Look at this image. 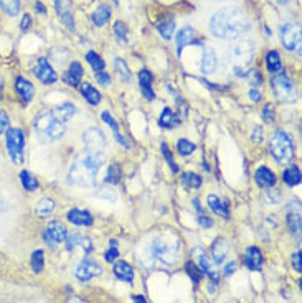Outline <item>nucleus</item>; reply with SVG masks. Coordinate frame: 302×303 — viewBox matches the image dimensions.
<instances>
[{
  "label": "nucleus",
  "mask_w": 302,
  "mask_h": 303,
  "mask_svg": "<svg viewBox=\"0 0 302 303\" xmlns=\"http://www.w3.org/2000/svg\"><path fill=\"white\" fill-rule=\"evenodd\" d=\"M251 28V21L240 9L218 10L210 20V32L220 40H236Z\"/></svg>",
  "instance_id": "1"
},
{
  "label": "nucleus",
  "mask_w": 302,
  "mask_h": 303,
  "mask_svg": "<svg viewBox=\"0 0 302 303\" xmlns=\"http://www.w3.org/2000/svg\"><path fill=\"white\" fill-rule=\"evenodd\" d=\"M106 164L104 153L84 152L81 157L70 167L68 181L79 188H91L96 184L98 173Z\"/></svg>",
  "instance_id": "2"
},
{
  "label": "nucleus",
  "mask_w": 302,
  "mask_h": 303,
  "mask_svg": "<svg viewBox=\"0 0 302 303\" xmlns=\"http://www.w3.org/2000/svg\"><path fill=\"white\" fill-rule=\"evenodd\" d=\"M33 127H35V134L41 144L58 142L66 134V125L58 121L51 110H41V112L36 114Z\"/></svg>",
  "instance_id": "3"
},
{
  "label": "nucleus",
  "mask_w": 302,
  "mask_h": 303,
  "mask_svg": "<svg viewBox=\"0 0 302 303\" xmlns=\"http://www.w3.org/2000/svg\"><path fill=\"white\" fill-rule=\"evenodd\" d=\"M254 53L256 48L253 40H240L233 43L226 53V61L233 68L234 75L240 78L246 75L248 68L254 60Z\"/></svg>",
  "instance_id": "4"
},
{
  "label": "nucleus",
  "mask_w": 302,
  "mask_h": 303,
  "mask_svg": "<svg viewBox=\"0 0 302 303\" xmlns=\"http://www.w3.org/2000/svg\"><path fill=\"white\" fill-rule=\"evenodd\" d=\"M269 152L277 164H287L294 157V138L284 130H276L269 140Z\"/></svg>",
  "instance_id": "5"
},
{
  "label": "nucleus",
  "mask_w": 302,
  "mask_h": 303,
  "mask_svg": "<svg viewBox=\"0 0 302 303\" xmlns=\"http://www.w3.org/2000/svg\"><path fill=\"white\" fill-rule=\"evenodd\" d=\"M271 86H272V92H274L277 101L286 102V104H294V102H297L299 92L296 89V86H294V83L289 79V76L286 75L284 69L277 71L271 76Z\"/></svg>",
  "instance_id": "6"
},
{
  "label": "nucleus",
  "mask_w": 302,
  "mask_h": 303,
  "mask_svg": "<svg viewBox=\"0 0 302 303\" xmlns=\"http://www.w3.org/2000/svg\"><path fill=\"white\" fill-rule=\"evenodd\" d=\"M150 255L156 257L157 261L164 262L167 265H172L177 262L180 255V244L175 241H168L165 238H156L149 246Z\"/></svg>",
  "instance_id": "7"
},
{
  "label": "nucleus",
  "mask_w": 302,
  "mask_h": 303,
  "mask_svg": "<svg viewBox=\"0 0 302 303\" xmlns=\"http://www.w3.org/2000/svg\"><path fill=\"white\" fill-rule=\"evenodd\" d=\"M5 147L12 161L15 165L24 164V149H25V134L21 129H9L5 135Z\"/></svg>",
  "instance_id": "8"
},
{
  "label": "nucleus",
  "mask_w": 302,
  "mask_h": 303,
  "mask_svg": "<svg viewBox=\"0 0 302 303\" xmlns=\"http://www.w3.org/2000/svg\"><path fill=\"white\" fill-rule=\"evenodd\" d=\"M84 152L91 153H104L106 149V135L99 127H91L83 134Z\"/></svg>",
  "instance_id": "9"
},
{
  "label": "nucleus",
  "mask_w": 302,
  "mask_h": 303,
  "mask_svg": "<svg viewBox=\"0 0 302 303\" xmlns=\"http://www.w3.org/2000/svg\"><path fill=\"white\" fill-rule=\"evenodd\" d=\"M281 43L286 50H294L300 46V25L296 21H287L279 28Z\"/></svg>",
  "instance_id": "10"
},
{
  "label": "nucleus",
  "mask_w": 302,
  "mask_h": 303,
  "mask_svg": "<svg viewBox=\"0 0 302 303\" xmlns=\"http://www.w3.org/2000/svg\"><path fill=\"white\" fill-rule=\"evenodd\" d=\"M101 272H102L101 265L96 261H93V259L86 257L78 264V267L75 270V275H76V278L79 280V282H90L91 278L101 275Z\"/></svg>",
  "instance_id": "11"
},
{
  "label": "nucleus",
  "mask_w": 302,
  "mask_h": 303,
  "mask_svg": "<svg viewBox=\"0 0 302 303\" xmlns=\"http://www.w3.org/2000/svg\"><path fill=\"white\" fill-rule=\"evenodd\" d=\"M191 255H195V261L198 264V269H200V272L203 273V275L207 273V275L211 278L213 284H218L220 282L218 270H215V265H213V262L210 261V257L205 254V250L200 249V247H195L193 250H191Z\"/></svg>",
  "instance_id": "12"
},
{
  "label": "nucleus",
  "mask_w": 302,
  "mask_h": 303,
  "mask_svg": "<svg viewBox=\"0 0 302 303\" xmlns=\"http://www.w3.org/2000/svg\"><path fill=\"white\" fill-rule=\"evenodd\" d=\"M66 236H68V229H66L64 224H61L60 221H51L45 227V231H43V239H45L47 244H50L51 247L63 242L66 239Z\"/></svg>",
  "instance_id": "13"
},
{
  "label": "nucleus",
  "mask_w": 302,
  "mask_h": 303,
  "mask_svg": "<svg viewBox=\"0 0 302 303\" xmlns=\"http://www.w3.org/2000/svg\"><path fill=\"white\" fill-rule=\"evenodd\" d=\"M33 73L43 84H53L58 81V75L55 73V69L51 68V64L48 63V60H45V58H40V60L36 61Z\"/></svg>",
  "instance_id": "14"
},
{
  "label": "nucleus",
  "mask_w": 302,
  "mask_h": 303,
  "mask_svg": "<svg viewBox=\"0 0 302 303\" xmlns=\"http://www.w3.org/2000/svg\"><path fill=\"white\" fill-rule=\"evenodd\" d=\"M64 241H66V249H68V250H78V249H81L86 254H90L91 250H93L91 239L90 238H84V236H81L78 232L68 234Z\"/></svg>",
  "instance_id": "15"
},
{
  "label": "nucleus",
  "mask_w": 302,
  "mask_h": 303,
  "mask_svg": "<svg viewBox=\"0 0 302 303\" xmlns=\"http://www.w3.org/2000/svg\"><path fill=\"white\" fill-rule=\"evenodd\" d=\"M287 211V226H289L291 232L299 234L300 232V206H299V199H292V201L286 206Z\"/></svg>",
  "instance_id": "16"
},
{
  "label": "nucleus",
  "mask_w": 302,
  "mask_h": 303,
  "mask_svg": "<svg viewBox=\"0 0 302 303\" xmlns=\"http://www.w3.org/2000/svg\"><path fill=\"white\" fill-rule=\"evenodd\" d=\"M228 254H230V244H228V241L225 238L215 239V242H213V246H211L213 262H215L217 265H222L226 261Z\"/></svg>",
  "instance_id": "17"
},
{
  "label": "nucleus",
  "mask_w": 302,
  "mask_h": 303,
  "mask_svg": "<svg viewBox=\"0 0 302 303\" xmlns=\"http://www.w3.org/2000/svg\"><path fill=\"white\" fill-rule=\"evenodd\" d=\"M218 66V56L215 53V50L210 46L203 48V55H202V63H200V69L203 75H211L215 73Z\"/></svg>",
  "instance_id": "18"
},
{
  "label": "nucleus",
  "mask_w": 302,
  "mask_h": 303,
  "mask_svg": "<svg viewBox=\"0 0 302 303\" xmlns=\"http://www.w3.org/2000/svg\"><path fill=\"white\" fill-rule=\"evenodd\" d=\"M254 181L261 188H272L276 184V175L268 167H260L254 173Z\"/></svg>",
  "instance_id": "19"
},
{
  "label": "nucleus",
  "mask_w": 302,
  "mask_h": 303,
  "mask_svg": "<svg viewBox=\"0 0 302 303\" xmlns=\"http://www.w3.org/2000/svg\"><path fill=\"white\" fill-rule=\"evenodd\" d=\"M66 218H68L70 223L76 224V226H91L94 223V218L90 211L86 209H71L66 214Z\"/></svg>",
  "instance_id": "20"
},
{
  "label": "nucleus",
  "mask_w": 302,
  "mask_h": 303,
  "mask_svg": "<svg viewBox=\"0 0 302 303\" xmlns=\"http://www.w3.org/2000/svg\"><path fill=\"white\" fill-rule=\"evenodd\" d=\"M15 91L18 92L21 101H24V104H28V102H30L33 99V96H35L33 84L30 83V81H27L25 78H21V76L15 79Z\"/></svg>",
  "instance_id": "21"
},
{
  "label": "nucleus",
  "mask_w": 302,
  "mask_h": 303,
  "mask_svg": "<svg viewBox=\"0 0 302 303\" xmlns=\"http://www.w3.org/2000/svg\"><path fill=\"white\" fill-rule=\"evenodd\" d=\"M245 265L251 270L257 272L263 265V252L257 247H248L245 254Z\"/></svg>",
  "instance_id": "22"
},
{
  "label": "nucleus",
  "mask_w": 302,
  "mask_h": 303,
  "mask_svg": "<svg viewBox=\"0 0 302 303\" xmlns=\"http://www.w3.org/2000/svg\"><path fill=\"white\" fill-rule=\"evenodd\" d=\"M152 81H154V76H152L150 71L142 69L141 73H139V84H141V91H142L144 98L147 101L156 99V92L152 91Z\"/></svg>",
  "instance_id": "23"
},
{
  "label": "nucleus",
  "mask_w": 302,
  "mask_h": 303,
  "mask_svg": "<svg viewBox=\"0 0 302 303\" xmlns=\"http://www.w3.org/2000/svg\"><path fill=\"white\" fill-rule=\"evenodd\" d=\"M193 38H195L193 27L185 25V27L180 28L179 33H177V53H179V56L182 55L183 48H185L187 45H190V43L193 41Z\"/></svg>",
  "instance_id": "24"
},
{
  "label": "nucleus",
  "mask_w": 302,
  "mask_h": 303,
  "mask_svg": "<svg viewBox=\"0 0 302 303\" xmlns=\"http://www.w3.org/2000/svg\"><path fill=\"white\" fill-rule=\"evenodd\" d=\"M83 75H84L83 66H81L78 61H73V63L70 64V69L64 73L63 79H64V83L68 84V86L76 87V86L81 83V78H83Z\"/></svg>",
  "instance_id": "25"
},
{
  "label": "nucleus",
  "mask_w": 302,
  "mask_h": 303,
  "mask_svg": "<svg viewBox=\"0 0 302 303\" xmlns=\"http://www.w3.org/2000/svg\"><path fill=\"white\" fill-rule=\"evenodd\" d=\"M51 112H53V115L58 121L66 124L70 119H73V115L76 114V106L71 104V102H63V104L51 109Z\"/></svg>",
  "instance_id": "26"
},
{
  "label": "nucleus",
  "mask_w": 302,
  "mask_h": 303,
  "mask_svg": "<svg viewBox=\"0 0 302 303\" xmlns=\"http://www.w3.org/2000/svg\"><path fill=\"white\" fill-rule=\"evenodd\" d=\"M114 275L119 280H122V282H127V284L134 282V269L131 267V264L124 261L114 264Z\"/></svg>",
  "instance_id": "27"
},
{
  "label": "nucleus",
  "mask_w": 302,
  "mask_h": 303,
  "mask_svg": "<svg viewBox=\"0 0 302 303\" xmlns=\"http://www.w3.org/2000/svg\"><path fill=\"white\" fill-rule=\"evenodd\" d=\"M207 201H208V206H210V209L213 213L220 214V216H223L225 219H230V204H228L226 201L220 199L215 195H210Z\"/></svg>",
  "instance_id": "28"
},
{
  "label": "nucleus",
  "mask_w": 302,
  "mask_h": 303,
  "mask_svg": "<svg viewBox=\"0 0 302 303\" xmlns=\"http://www.w3.org/2000/svg\"><path fill=\"white\" fill-rule=\"evenodd\" d=\"M91 20L96 27H104L109 20H111V7H107L106 4H101L98 9L93 12Z\"/></svg>",
  "instance_id": "29"
},
{
  "label": "nucleus",
  "mask_w": 302,
  "mask_h": 303,
  "mask_svg": "<svg viewBox=\"0 0 302 303\" xmlns=\"http://www.w3.org/2000/svg\"><path fill=\"white\" fill-rule=\"evenodd\" d=\"M179 124H180V119L177 117V114L170 107H165L164 110H162V114L159 117V125L162 129H174Z\"/></svg>",
  "instance_id": "30"
},
{
  "label": "nucleus",
  "mask_w": 302,
  "mask_h": 303,
  "mask_svg": "<svg viewBox=\"0 0 302 303\" xmlns=\"http://www.w3.org/2000/svg\"><path fill=\"white\" fill-rule=\"evenodd\" d=\"M81 94H83V98L90 102L91 106H98L101 102V92L90 83L81 84Z\"/></svg>",
  "instance_id": "31"
},
{
  "label": "nucleus",
  "mask_w": 302,
  "mask_h": 303,
  "mask_svg": "<svg viewBox=\"0 0 302 303\" xmlns=\"http://www.w3.org/2000/svg\"><path fill=\"white\" fill-rule=\"evenodd\" d=\"M283 181L287 184V187H297L300 183V170L296 165H291L284 170L283 173Z\"/></svg>",
  "instance_id": "32"
},
{
  "label": "nucleus",
  "mask_w": 302,
  "mask_h": 303,
  "mask_svg": "<svg viewBox=\"0 0 302 303\" xmlns=\"http://www.w3.org/2000/svg\"><path fill=\"white\" fill-rule=\"evenodd\" d=\"M55 209V201L51 198H41L38 203H36V208L35 213L38 214L40 218H47L50 216L51 213Z\"/></svg>",
  "instance_id": "33"
},
{
  "label": "nucleus",
  "mask_w": 302,
  "mask_h": 303,
  "mask_svg": "<svg viewBox=\"0 0 302 303\" xmlns=\"http://www.w3.org/2000/svg\"><path fill=\"white\" fill-rule=\"evenodd\" d=\"M266 68L271 75H274V73L281 71L283 69V63H281V56H279L277 51H269L266 55Z\"/></svg>",
  "instance_id": "34"
},
{
  "label": "nucleus",
  "mask_w": 302,
  "mask_h": 303,
  "mask_svg": "<svg viewBox=\"0 0 302 303\" xmlns=\"http://www.w3.org/2000/svg\"><path fill=\"white\" fill-rule=\"evenodd\" d=\"M102 121H104L107 125H109V127H111L113 129V132H114V134H116V138H117V142H119V144H122L124 147H131L129 145V142H127V140H124V137L119 134V125H117V122H116V119H113V117H111V114H109L107 112V110H104V112H102Z\"/></svg>",
  "instance_id": "35"
},
{
  "label": "nucleus",
  "mask_w": 302,
  "mask_h": 303,
  "mask_svg": "<svg viewBox=\"0 0 302 303\" xmlns=\"http://www.w3.org/2000/svg\"><path fill=\"white\" fill-rule=\"evenodd\" d=\"M0 7L9 17H15L21 9V0H0Z\"/></svg>",
  "instance_id": "36"
},
{
  "label": "nucleus",
  "mask_w": 302,
  "mask_h": 303,
  "mask_svg": "<svg viewBox=\"0 0 302 303\" xmlns=\"http://www.w3.org/2000/svg\"><path fill=\"white\" fill-rule=\"evenodd\" d=\"M86 61L91 64V68L94 69V73L104 71V68H106L104 60H102L98 53H94V51H88V53H86Z\"/></svg>",
  "instance_id": "37"
},
{
  "label": "nucleus",
  "mask_w": 302,
  "mask_h": 303,
  "mask_svg": "<svg viewBox=\"0 0 302 303\" xmlns=\"http://www.w3.org/2000/svg\"><path fill=\"white\" fill-rule=\"evenodd\" d=\"M182 183L185 184L187 188H191V190H197L202 187V176L197 175V173H191V172H187L182 175Z\"/></svg>",
  "instance_id": "38"
},
{
  "label": "nucleus",
  "mask_w": 302,
  "mask_h": 303,
  "mask_svg": "<svg viewBox=\"0 0 302 303\" xmlns=\"http://www.w3.org/2000/svg\"><path fill=\"white\" fill-rule=\"evenodd\" d=\"M20 181H21V184H24V188L27 191H35L36 188H38V181H36L35 176L30 172H27V170L20 172Z\"/></svg>",
  "instance_id": "39"
},
{
  "label": "nucleus",
  "mask_w": 302,
  "mask_h": 303,
  "mask_svg": "<svg viewBox=\"0 0 302 303\" xmlns=\"http://www.w3.org/2000/svg\"><path fill=\"white\" fill-rule=\"evenodd\" d=\"M177 150H179V153L182 155V157H188V155H191L197 150V147H195V144H191L190 140L180 138L179 142H177Z\"/></svg>",
  "instance_id": "40"
},
{
  "label": "nucleus",
  "mask_w": 302,
  "mask_h": 303,
  "mask_svg": "<svg viewBox=\"0 0 302 303\" xmlns=\"http://www.w3.org/2000/svg\"><path fill=\"white\" fill-rule=\"evenodd\" d=\"M114 68H116V71H117V75H119L122 79L131 81V78H132L131 69H129V66L126 64V61H124L122 58H116V61H114Z\"/></svg>",
  "instance_id": "41"
},
{
  "label": "nucleus",
  "mask_w": 302,
  "mask_h": 303,
  "mask_svg": "<svg viewBox=\"0 0 302 303\" xmlns=\"http://www.w3.org/2000/svg\"><path fill=\"white\" fill-rule=\"evenodd\" d=\"M122 178V172H121V167L117 164H113L107 170V175H106V181L111 183V184H117Z\"/></svg>",
  "instance_id": "42"
},
{
  "label": "nucleus",
  "mask_w": 302,
  "mask_h": 303,
  "mask_svg": "<svg viewBox=\"0 0 302 303\" xmlns=\"http://www.w3.org/2000/svg\"><path fill=\"white\" fill-rule=\"evenodd\" d=\"M157 30H159V33H160L162 38L170 40L172 36H174V32H175V21H174V20H168L167 24L157 25Z\"/></svg>",
  "instance_id": "43"
},
{
  "label": "nucleus",
  "mask_w": 302,
  "mask_h": 303,
  "mask_svg": "<svg viewBox=\"0 0 302 303\" xmlns=\"http://www.w3.org/2000/svg\"><path fill=\"white\" fill-rule=\"evenodd\" d=\"M43 267H45V257H43V250H35V252L32 254V269L36 273H40L43 270Z\"/></svg>",
  "instance_id": "44"
},
{
  "label": "nucleus",
  "mask_w": 302,
  "mask_h": 303,
  "mask_svg": "<svg viewBox=\"0 0 302 303\" xmlns=\"http://www.w3.org/2000/svg\"><path fill=\"white\" fill-rule=\"evenodd\" d=\"M185 270H187L188 275H190L191 278H193V284H195V285L200 284V280H202V277H203V273L200 272V269H198L193 262H187Z\"/></svg>",
  "instance_id": "45"
},
{
  "label": "nucleus",
  "mask_w": 302,
  "mask_h": 303,
  "mask_svg": "<svg viewBox=\"0 0 302 303\" xmlns=\"http://www.w3.org/2000/svg\"><path fill=\"white\" fill-rule=\"evenodd\" d=\"M246 81L251 86H261L263 84V76H261V73L257 71V69H251V71H246Z\"/></svg>",
  "instance_id": "46"
},
{
  "label": "nucleus",
  "mask_w": 302,
  "mask_h": 303,
  "mask_svg": "<svg viewBox=\"0 0 302 303\" xmlns=\"http://www.w3.org/2000/svg\"><path fill=\"white\" fill-rule=\"evenodd\" d=\"M160 149H162V153H164L165 160L168 161V165H170L172 172H174V173H179V167L175 165V160H174V157H172V152L168 150V145H167V144H162Z\"/></svg>",
  "instance_id": "47"
},
{
  "label": "nucleus",
  "mask_w": 302,
  "mask_h": 303,
  "mask_svg": "<svg viewBox=\"0 0 302 303\" xmlns=\"http://www.w3.org/2000/svg\"><path fill=\"white\" fill-rule=\"evenodd\" d=\"M114 33H116V36L121 41L126 40L127 38V27H126V24H122V21H116V24H114Z\"/></svg>",
  "instance_id": "48"
},
{
  "label": "nucleus",
  "mask_w": 302,
  "mask_h": 303,
  "mask_svg": "<svg viewBox=\"0 0 302 303\" xmlns=\"http://www.w3.org/2000/svg\"><path fill=\"white\" fill-rule=\"evenodd\" d=\"M96 198H99V199H107L109 203L116 201V195H114V191H113V190H106V188L98 190V193H96Z\"/></svg>",
  "instance_id": "49"
},
{
  "label": "nucleus",
  "mask_w": 302,
  "mask_h": 303,
  "mask_svg": "<svg viewBox=\"0 0 302 303\" xmlns=\"http://www.w3.org/2000/svg\"><path fill=\"white\" fill-rule=\"evenodd\" d=\"M261 117H263V121H264V122L271 124L272 121H274V107H272L271 104H266V106L263 107Z\"/></svg>",
  "instance_id": "50"
},
{
  "label": "nucleus",
  "mask_w": 302,
  "mask_h": 303,
  "mask_svg": "<svg viewBox=\"0 0 302 303\" xmlns=\"http://www.w3.org/2000/svg\"><path fill=\"white\" fill-rule=\"evenodd\" d=\"M9 124H10L9 115H7L5 110L0 109V134H4V132L9 130Z\"/></svg>",
  "instance_id": "51"
},
{
  "label": "nucleus",
  "mask_w": 302,
  "mask_h": 303,
  "mask_svg": "<svg viewBox=\"0 0 302 303\" xmlns=\"http://www.w3.org/2000/svg\"><path fill=\"white\" fill-rule=\"evenodd\" d=\"M94 76H96V81L99 83V86H109V83H111V76L104 71H98Z\"/></svg>",
  "instance_id": "52"
},
{
  "label": "nucleus",
  "mask_w": 302,
  "mask_h": 303,
  "mask_svg": "<svg viewBox=\"0 0 302 303\" xmlns=\"http://www.w3.org/2000/svg\"><path fill=\"white\" fill-rule=\"evenodd\" d=\"M251 142H254V144H261L263 142V127H261V125H254V127H253Z\"/></svg>",
  "instance_id": "53"
},
{
  "label": "nucleus",
  "mask_w": 302,
  "mask_h": 303,
  "mask_svg": "<svg viewBox=\"0 0 302 303\" xmlns=\"http://www.w3.org/2000/svg\"><path fill=\"white\" fill-rule=\"evenodd\" d=\"M266 199L271 203V204H277L279 203V199H281V193H279L277 190H269L268 193H266Z\"/></svg>",
  "instance_id": "54"
},
{
  "label": "nucleus",
  "mask_w": 302,
  "mask_h": 303,
  "mask_svg": "<svg viewBox=\"0 0 302 303\" xmlns=\"http://www.w3.org/2000/svg\"><path fill=\"white\" fill-rule=\"evenodd\" d=\"M117 257H119V250H117L116 247H111V249H109L107 252L104 254L106 262H113V261H116Z\"/></svg>",
  "instance_id": "55"
},
{
  "label": "nucleus",
  "mask_w": 302,
  "mask_h": 303,
  "mask_svg": "<svg viewBox=\"0 0 302 303\" xmlns=\"http://www.w3.org/2000/svg\"><path fill=\"white\" fill-rule=\"evenodd\" d=\"M198 224L205 229H210L213 226V221L208 216H205V214H200V216H198Z\"/></svg>",
  "instance_id": "56"
},
{
  "label": "nucleus",
  "mask_w": 302,
  "mask_h": 303,
  "mask_svg": "<svg viewBox=\"0 0 302 303\" xmlns=\"http://www.w3.org/2000/svg\"><path fill=\"white\" fill-rule=\"evenodd\" d=\"M300 250H297L296 254L292 255V265H294V270H297V272H300Z\"/></svg>",
  "instance_id": "57"
},
{
  "label": "nucleus",
  "mask_w": 302,
  "mask_h": 303,
  "mask_svg": "<svg viewBox=\"0 0 302 303\" xmlns=\"http://www.w3.org/2000/svg\"><path fill=\"white\" fill-rule=\"evenodd\" d=\"M234 270H236V262H228L225 267V275L230 277L231 273H234Z\"/></svg>",
  "instance_id": "58"
},
{
  "label": "nucleus",
  "mask_w": 302,
  "mask_h": 303,
  "mask_svg": "<svg viewBox=\"0 0 302 303\" xmlns=\"http://www.w3.org/2000/svg\"><path fill=\"white\" fill-rule=\"evenodd\" d=\"M30 24H32V17L30 15H24V18H21V24H20V28H21V30H28Z\"/></svg>",
  "instance_id": "59"
},
{
  "label": "nucleus",
  "mask_w": 302,
  "mask_h": 303,
  "mask_svg": "<svg viewBox=\"0 0 302 303\" xmlns=\"http://www.w3.org/2000/svg\"><path fill=\"white\" fill-rule=\"evenodd\" d=\"M249 98H251L253 102H260L263 99V96H261V92L257 91V89H251V91H249Z\"/></svg>",
  "instance_id": "60"
},
{
  "label": "nucleus",
  "mask_w": 302,
  "mask_h": 303,
  "mask_svg": "<svg viewBox=\"0 0 302 303\" xmlns=\"http://www.w3.org/2000/svg\"><path fill=\"white\" fill-rule=\"evenodd\" d=\"M64 303H86V300H83L81 297H70Z\"/></svg>",
  "instance_id": "61"
},
{
  "label": "nucleus",
  "mask_w": 302,
  "mask_h": 303,
  "mask_svg": "<svg viewBox=\"0 0 302 303\" xmlns=\"http://www.w3.org/2000/svg\"><path fill=\"white\" fill-rule=\"evenodd\" d=\"M36 12L41 13V15H45V13H47V9L41 5V2H36Z\"/></svg>",
  "instance_id": "62"
},
{
  "label": "nucleus",
  "mask_w": 302,
  "mask_h": 303,
  "mask_svg": "<svg viewBox=\"0 0 302 303\" xmlns=\"http://www.w3.org/2000/svg\"><path fill=\"white\" fill-rule=\"evenodd\" d=\"M132 298H134V303H147V301H145V298L142 297V295H134V297H132Z\"/></svg>",
  "instance_id": "63"
},
{
  "label": "nucleus",
  "mask_w": 302,
  "mask_h": 303,
  "mask_svg": "<svg viewBox=\"0 0 302 303\" xmlns=\"http://www.w3.org/2000/svg\"><path fill=\"white\" fill-rule=\"evenodd\" d=\"M279 4H286V2H289V0H277Z\"/></svg>",
  "instance_id": "64"
}]
</instances>
